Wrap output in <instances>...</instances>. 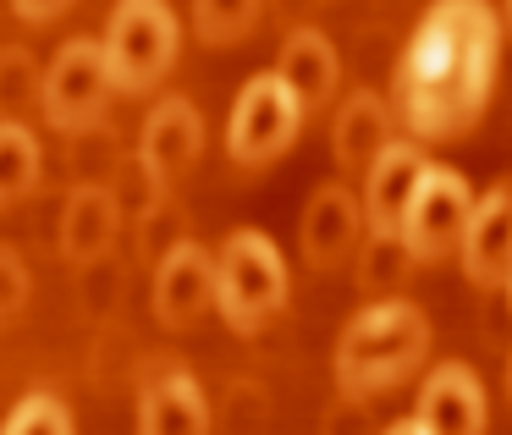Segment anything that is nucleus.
Masks as SVG:
<instances>
[{"label": "nucleus", "instance_id": "a211bd4d", "mask_svg": "<svg viewBox=\"0 0 512 435\" xmlns=\"http://www.w3.org/2000/svg\"><path fill=\"white\" fill-rule=\"evenodd\" d=\"M116 237V199L105 188H78L67 204V254L100 259Z\"/></svg>", "mask_w": 512, "mask_h": 435}, {"label": "nucleus", "instance_id": "5701e85b", "mask_svg": "<svg viewBox=\"0 0 512 435\" xmlns=\"http://www.w3.org/2000/svg\"><path fill=\"white\" fill-rule=\"evenodd\" d=\"M23 303H28V270L12 248H0V320H12Z\"/></svg>", "mask_w": 512, "mask_h": 435}, {"label": "nucleus", "instance_id": "f8f14e48", "mask_svg": "<svg viewBox=\"0 0 512 435\" xmlns=\"http://www.w3.org/2000/svg\"><path fill=\"white\" fill-rule=\"evenodd\" d=\"M424 166H430V160H424L419 138H391V144L369 160V171L358 177V199H364L369 232H397L402 226V210H408Z\"/></svg>", "mask_w": 512, "mask_h": 435}, {"label": "nucleus", "instance_id": "6ab92c4d", "mask_svg": "<svg viewBox=\"0 0 512 435\" xmlns=\"http://www.w3.org/2000/svg\"><path fill=\"white\" fill-rule=\"evenodd\" d=\"M265 0H193V28L204 45H237L243 34H254Z\"/></svg>", "mask_w": 512, "mask_h": 435}, {"label": "nucleus", "instance_id": "0eeeda50", "mask_svg": "<svg viewBox=\"0 0 512 435\" xmlns=\"http://www.w3.org/2000/svg\"><path fill=\"white\" fill-rule=\"evenodd\" d=\"M111 67H105V45L100 39H72L56 61H50L45 83H39V105L61 133L100 122L105 100H111Z\"/></svg>", "mask_w": 512, "mask_h": 435}, {"label": "nucleus", "instance_id": "393cba45", "mask_svg": "<svg viewBox=\"0 0 512 435\" xmlns=\"http://www.w3.org/2000/svg\"><path fill=\"white\" fill-rule=\"evenodd\" d=\"M386 435H435V430H430V424H424V419H397V424H391Z\"/></svg>", "mask_w": 512, "mask_h": 435}, {"label": "nucleus", "instance_id": "7ed1b4c3", "mask_svg": "<svg viewBox=\"0 0 512 435\" xmlns=\"http://www.w3.org/2000/svg\"><path fill=\"white\" fill-rule=\"evenodd\" d=\"M292 298V276H287V259H281L276 237L254 232H232L215 254V309L221 320L232 325L237 336H259Z\"/></svg>", "mask_w": 512, "mask_h": 435}, {"label": "nucleus", "instance_id": "9b49d317", "mask_svg": "<svg viewBox=\"0 0 512 435\" xmlns=\"http://www.w3.org/2000/svg\"><path fill=\"white\" fill-rule=\"evenodd\" d=\"M463 276L474 281L479 292H496L507 287L512 276V188L496 182L474 199V215H468V232H463Z\"/></svg>", "mask_w": 512, "mask_h": 435}, {"label": "nucleus", "instance_id": "dca6fc26", "mask_svg": "<svg viewBox=\"0 0 512 435\" xmlns=\"http://www.w3.org/2000/svg\"><path fill=\"white\" fill-rule=\"evenodd\" d=\"M276 72L298 89L303 111H325V105L336 100V83H342V56H336V45L320 34V28H292L287 39H281V61Z\"/></svg>", "mask_w": 512, "mask_h": 435}, {"label": "nucleus", "instance_id": "f3484780", "mask_svg": "<svg viewBox=\"0 0 512 435\" xmlns=\"http://www.w3.org/2000/svg\"><path fill=\"white\" fill-rule=\"evenodd\" d=\"M353 259H358V292L364 298H402V287L413 281V265H419L402 243V232H364Z\"/></svg>", "mask_w": 512, "mask_h": 435}, {"label": "nucleus", "instance_id": "a878e982", "mask_svg": "<svg viewBox=\"0 0 512 435\" xmlns=\"http://www.w3.org/2000/svg\"><path fill=\"white\" fill-rule=\"evenodd\" d=\"M501 23H507V34H512V0H507V17H501Z\"/></svg>", "mask_w": 512, "mask_h": 435}, {"label": "nucleus", "instance_id": "39448f33", "mask_svg": "<svg viewBox=\"0 0 512 435\" xmlns=\"http://www.w3.org/2000/svg\"><path fill=\"white\" fill-rule=\"evenodd\" d=\"M100 45H105V67H111L116 89L144 94L177 61V45H182L177 12H171L166 0H116L111 28H105Z\"/></svg>", "mask_w": 512, "mask_h": 435}, {"label": "nucleus", "instance_id": "4468645a", "mask_svg": "<svg viewBox=\"0 0 512 435\" xmlns=\"http://www.w3.org/2000/svg\"><path fill=\"white\" fill-rule=\"evenodd\" d=\"M397 138V116L391 105L380 100L375 89H353L342 105H336V122H331V155L342 177H364L369 160Z\"/></svg>", "mask_w": 512, "mask_h": 435}, {"label": "nucleus", "instance_id": "b1692460", "mask_svg": "<svg viewBox=\"0 0 512 435\" xmlns=\"http://www.w3.org/2000/svg\"><path fill=\"white\" fill-rule=\"evenodd\" d=\"M17 17H28V23H50V17H61L72 6V0H12Z\"/></svg>", "mask_w": 512, "mask_h": 435}, {"label": "nucleus", "instance_id": "9d476101", "mask_svg": "<svg viewBox=\"0 0 512 435\" xmlns=\"http://www.w3.org/2000/svg\"><path fill=\"white\" fill-rule=\"evenodd\" d=\"M413 419H424L435 435H485L490 430V391L468 364H435L419 386Z\"/></svg>", "mask_w": 512, "mask_h": 435}, {"label": "nucleus", "instance_id": "cd10ccee", "mask_svg": "<svg viewBox=\"0 0 512 435\" xmlns=\"http://www.w3.org/2000/svg\"><path fill=\"white\" fill-rule=\"evenodd\" d=\"M507 391H512V364H507Z\"/></svg>", "mask_w": 512, "mask_h": 435}, {"label": "nucleus", "instance_id": "2eb2a0df", "mask_svg": "<svg viewBox=\"0 0 512 435\" xmlns=\"http://www.w3.org/2000/svg\"><path fill=\"white\" fill-rule=\"evenodd\" d=\"M199 149H204V116L193 111L182 94H171V100H160L155 111H149L138 155H144V171L155 182H177L182 171L199 160Z\"/></svg>", "mask_w": 512, "mask_h": 435}, {"label": "nucleus", "instance_id": "6e6552de", "mask_svg": "<svg viewBox=\"0 0 512 435\" xmlns=\"http://www.w3.org/2000/svg\"><path fill=\"white\" fill-rule=\"evenodd\" d=\"M369 221H364V199H358L347 182H320L303 204V221H298V248L314 270H336L358 254Z\"/></svg>", "mask_w": 512, "mask_h": 435}, {"label": "nucleus", "instance_id": "4be33fe9", "mask_svg": "<svg viewBox=\"0 0 512 435\" xmlns=\"http://www.w3.org/2000/svg\"><path fill=\"white\" fill-rule=\"evenodd\" d=\"M28 89H39V78H34V61L28 56H0V122H17V111H23L34 94Z\"/></svg>", "mask_w": 512, "mask_h": 435}, {"label": "nucleus", "instance_id": "f257e3e1", "mask_svg": "<svg viewBox=\"0 0 512 435\" xmlns=\"http://www.w3.org/2000/svg\"><path fill=\"white\" fill-rule=\"evenodd\" d=\"M501 67V12L490 0H430L402 45L391 105L408 138L452 144L485 116Z\"/></svg>", "mask_w": 512, "mask_h": 435}, {"label": "nucleus", "instance_id": "aec40b11", "mask_svg": "<svg viewBox=\"0 0 512 435\" xmlns=\"http://www.w3.org/2000/svg\"><path fill=\"white\" fill-rule=\"evenodd\" d=\"M39 177V144L23 122H0V204L23 199Z\"/></svg>", "mask_w": 512, "mask_h": 435}, {"label": "nucleus", "instance_id": "ddd939ff", "mask_svg": "<svg viewBox=\"0 0 512 435\" xmlns=\"http://www.w3.org/2000/svg\"><path fill=\"white\" fill-rule=\"evenodd\" d=\"M138 435H210V397L182 364L155 369L138 391Z\"/></svg>", "mask_w": 512, "mask_h": 435}, {"label": "nucleus", "instance_id": "1a4fd4ad", "mask_svg": "<svg viewBox=\"0 0 512 435\" xmlns=\"http://www.w3.org/2000/svg\"><path fill=\"white\" fill-rule=\"evenodd\" d=\"M215 309V254L204 243H171L155 270V314L171 331H188Z\"/></svg>", "mask_w": 512, "mask_h": 435}, {"label": "nucleus", "instance_id": "20e7f679", "mask_svg": "<svg viewBox=\"0 0 512 435\" xmlns=\"http://www.w3.org/2000/svg\"><path fill=\"white\" fill-rule=\"evenodd\" d=\"M303 116L309 111H303L298 89H292L276 67L254 72V78L243 83V94L232 100V116H226V155H232V166H243V171L276 166V160L298 144Z\"/></svg>", "mask_w": 512, "mask_h": 435}, {"label": "nucleus", "instance_id": "bb28decb", "mask_svg": "<svg viewBox=\"0 0 512 435\" xmlns=\"http://www.w3.org/2000/svg\"><path fill=\"white\" fill-rule=\"evenodd\" d=\"M507 303H512V276H507Z\"/></svg>", "mask_w": 512, "mask_h": 435}, {"label": "nucleus", "instance_id": "f03ea898", "mask_svg": "<svg viewBox=\"0 0 512 435\" xmlns=\"http://www.w3.org/2000/svg\"><path fill=\"white\" fill-rule=\"evenodd\" d=\"M424 358H430V314L413 298H369L336 336L331 375L342 397L369 402L413 380Z\"/></svg>", "mask_w": 512, "mask_h": 435}, {"label": "nucleus", "instance_id": "412c9836", "mask_svg": "<svg viewBox=\"0 0 512 435\" xmlns=\"http://www.w3.org/2000/svg\"><path fill=\"white\" fill-rule=\"evenodd\" d=\"M0 435H72V413L56 391H28V397L6 413Z\"/></svg>", "mask_w": 512, "mask_h": 435}, {"label": "nucleus", "instance_id": "423d86ee", "mask_svg": "<svg viewBox=\"0 0 512 435\" xmlns=\"http://www.w3.org/2000/svg\"><path fill=\"white\" fill-rule=\"evenodd\" d=\"M474 199L479 193L463 171L430 160L419 188H413V199H408V210H402V226H397L408 254L419 259V265H441L446 254H457V248H463V232H468V215H474Z\"/></svg>", "mask_w": 512, "mask_h": 435}]
</instances>
